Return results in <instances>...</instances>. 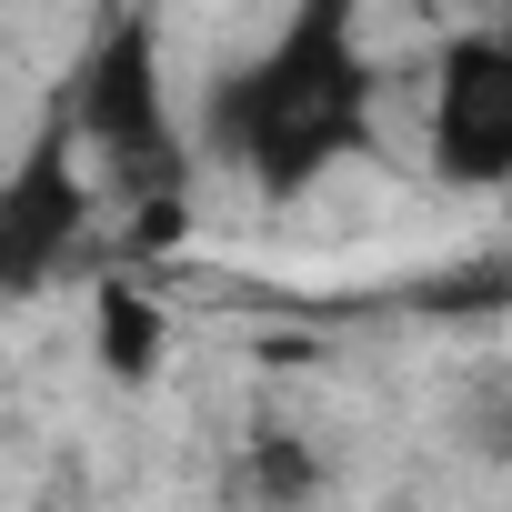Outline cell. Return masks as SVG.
I'll return each instance as SVG.
<instances>
[{
	"instance_id": "obj_1",
	"label": "cell",
	"mask_w": 512,
	"mask_h": 512,
	"mask_svg": "<svg viewBox=\"0 0 512 512\" xmlns=\"http://www.w3.org/2000/svg\"><path fill=\"white\" fill-rule=\"evenodd\" d=\"M201 141L272 201H302L322 171L372 151V51L362 0H292V21L211 81Z\"/></svg>"
},
{
	"instance_id": "obj_2",
	"label": "cell",
	"mask_w": 512,
	"mask_h": 512,
	"mask_svg": "<svg viewBox=\"0 0 512 512\" xmlns=\"http://www.w3.org/2000/svg\"><path fill=\"white\" fill-rule=\"evenodd\" d=\"M51 111L71 121V141H81L131 201H181V191H191V141H181V111H171L161 21H151V11H111Z\"/></svg>"
},
{
	"instance_id": "obj_3",
	"label": "cell",
	"mask_w": 512,
	"mask_h": 512,
	"mask_svg": "<svg viewBox=\"0 0 512 512\" xmlns=\"http://www.w3.org/2000/svg\"><path fill=\"white\" fill-rule=\"evenodd\" d=\"M91 231V191H81V141L51 111L31 131V151L0 171V302H21L41 282H61V262Z\"/></svg>"
},
{
	"instance_id": "obj_4",
	"label": "cell",
	"mask_w": 512,
	"mask_h": 512,
	"mask_svg": "<svg viewBox=\"0 0 512 512\" xmlns=\"http://www.w3.org/2000/svg\"><path fill=\"white\" fill-rule=\"evenodd\" d=\"M432 171L452 191L512 181V31H462L432 71Z\"/></svg>"
},
{
	"instance_id": "obj_5",
	"label": "cell",
	"mask_w": 512,
	"mask_h": 512,
	"mask_svg": "<svg viewBox=\"0 0 512 512\" xmlns=\"http://www.w3.org/2000/svg\"><path fill=\"white\" fill-rule=\"evenodd\" d=\"M91 352H101V372L111 382H151L161 362H171V312L141 292V282H101L91 292Z\"/></svg>"
}]
</instances>
